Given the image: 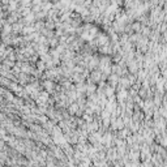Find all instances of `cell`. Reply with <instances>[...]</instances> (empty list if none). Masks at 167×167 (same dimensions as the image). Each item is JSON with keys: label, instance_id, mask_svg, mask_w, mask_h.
Segmentation results:
<instances>
[{"label": "cell", "instance_id": "6da1fadb", "mask_svg": "<svg viewBox=\"0 0 167 167\" xmlns=\"http://www.w3.org/2000/svg\"><path fill=\"white\" fill-rule=\"evenodd\" d=\"M161 99H162V94H159L157 93L155 94V97H154V101H155V103H157V106L161 105Z\"/></svg>", "mask_w": 167, "mask_h": 167}]
</instances>
